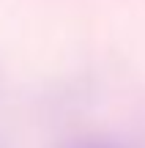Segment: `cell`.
<instances>
[{"label": "cell", "mask_w": 145, "mask_h": 148, "mask_svg": "<svg viewBox=\"0 0 145 148\" xmlns=\"http://www.w3.org/2000/svg\"><path fill=\"white\" fill-rule=\"evenodd\" d=\"M63 148H126L118 140H110V137H82V140H71Z\"/></svg>", "instance_id": "6da1fadb"}, {"label": "cell", "mask_w": 145, "mask_h": 148, "mask_svg": "<svg viewBox=\"0 0 145 148\" xmlns=\"http://www.w3.org/2000/svg\"><path fill=\"white\" fill-rule=\"evenodd\" d=\"M0 148H3V143H0Z\"/></svg>", "instance_id": "7a4b0ae2"}]
</instances>
